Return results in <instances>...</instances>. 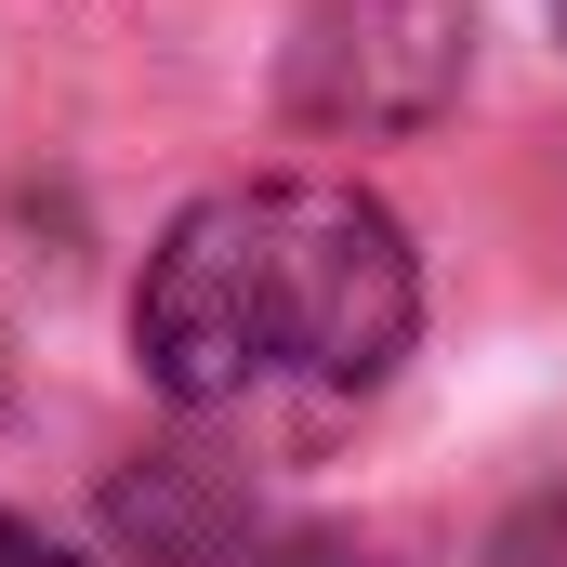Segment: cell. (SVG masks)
Segmentation results:
<instances>
[{
	"label": "cell",
	"instance_id": "4",
	"mask_svg": "<svg viewBox=\"0 0 567 567\" xmlns=\"http://www.w3.org/2000/svg\"><path fill=\"white\" fill-rule=\"evenodd\" d=\"M265 567H383V555H357V542H330V528H303V542H278Z\"/></svg>",
	"mask_w": 567,
	"mask_h": 567
},
{
	"label": "cell",
	"instance_id": "1",
	"mask_svg": "<svg viewBox=\"0 0 567 567\" xmlns=\"http://www.w3.org/2000/svg\"><path fill=\"white\" fill-rule=\"evenodd\" d=\"M423 330V265L383 198L357 185H225L172 212L133 290V357L172 410H238L265 383L370 396Z\"/></svg>",
	"mask_w": 567,
	"mask_h": 567
},
{
	"label": "cell",
	"instance_id": "2",
	"mask_svg": "<svg viewBox=\"0 0 567 567\" xmlns=\"http://www.w3.org/2000/svg\"><path fill=\"white\" fill-rule=\"evenodd\" d=\"M462 66H475L462 0H330L290 40L278 93L303 133H423V120H449Z\"/></svg>",
	"mask_w": 567,
	"mask_h": 567
},
{
	"label": "cell",
	"instance_id": "3",
	"mask_svg": "<svg viewBox=\"0 0 567 567\" xmlns=\"http://www.w3.org/2000/svg\"><path fill=\"white\" fill-rule=\"evenodd\" d=\"M106 528H120L145 567H225V542L251 528V502H238L198 449H158L145 475H120V488H106Z\"/></svg>",
	"mask_w": 567,
	"mask_h": 567
},
{
	"label": "cell",
	"instance_id": "6",
	"mask_svg": "<svg viewBox=\"0 0 567 567\" xmlns=\"http://www.w3.org/2000/svg\"><path fill=\"white\" fill-rule=\"evenodd\" d=\"M555 13H567V0H555Z\"/></svg>",
	"mask_w": 567,
	"mask_h": 567
},
{
	"label": "cell",
	"instance_id": "5",
	"mask_svg": "<svg viewBox=\"0 0 567 567\" xmlns=\"http://www.w3.org/2000/svg\"><path fill=\"white\" fill-rule=\"evenodd\" d=\"M0 567H80V555H66V542H40L27 515H0Z\"/></svg>",
	"mask_w": 567,
	"mask_h": 567
}]
</instances>
